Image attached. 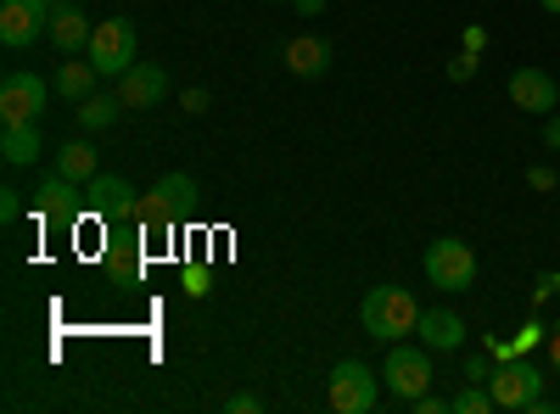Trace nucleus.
<instances>
[{
	"instance_id": "26",
	"label": "nucleus",
	"mask_w": 560,
	"mask_h": 414,
	"mask_svg": "<svg viewBox=\"0 0 560 414\" xmlns=\"http://www.w3.org/2000/svg\"><path fill=\"white\" fill-rule=\"evenodd\" d=\"M555 179H560V174H555L549 163H533V168H527V186H533V191H555Z\"/></svg>"
},
{
	"instance_id": "11",
	"label": "nucleus",
	"mask_w": 560,
	"mask_h": 414,
	"mask_svg": "<svg viewBox=\"0 0 560 414\" xmlns=\"http://www.w3.org/2000/svg\"><path fill=\"white\" fill-rule=\"evenodd\" d=\"M163 96H168V73H163L158 62H135V68L118 79V102H124V113L163 107Z\"/></svg>"
},
{
	"instance_id": "31",
	"label": "nucleus",
	"mask_w": 560,
	"mask_h": 414,
	"mask_svg": "<svg viewBox=\"0 0 560 414\" xmlns=\"http://www.w3.org/2000/svg\"><path fill=\"white\" fill-rule=\"evenodd\" d=\"M465 51H488V34L482 28H465Z\"/></svg>"
},
{
	"instance_id": "4",
	"label": "nucleus",
	"mask_w": 560,
	"mask_h": 414,
	"mask_svg": "<svg viewBox=\"0 0 560 414\" xmlns=\"http://www.w3.org/2000/svg\"><path fill=\"white\" fill-rule=\"evenodd\" d=\"M420 263H427V281L438 292H471L477 286V252H471V241H459V236H438Z\"/></svg>"
},
{
	"instance_id": "12",
	"label": "nucleus",
	"mask_w": 560,
	"mask_h": 414,
	"mask_svg": "<svg viewBox=\"0 0 560 414\" xmlns=\"http://www.w3.org/2000/svg\"><path fill=\"white\" fill-rule=\"evenodd\" d=\"M510 102H516L522 113H533V118H549L560 107V90L544 68H516L510 73Z\"/></svg>"
},
{
	"instance_id": "7",
	"label": "nucleus",
	"mask_w": 560,
	"mask_h": 414,
	"mask_svg": "<svg viewBox=\"0 0 560 414\" xmlns=\"http://www.w3.org/2000/svg\"><path fill=\"white\" fill-rule=\"evenodd\" d=\"M51 0H0V45L7 51H28L34 39L51 34Z\"/></svg>"
},
{
	"instance_id": "6",
	"label": "nucleus",
	"mask_w": 560,
	"mask_h": 414,
	"mask_svg": "<svg viewBox=\"0 0 560 414\" xmlns=\"http://www.w3.org/2000/svg\"><path fill=\"white\" fill-rule=\"evenodd\" d=\"M135 23L129 17H102L96 23V34H90V62H96V73L102 79H124L129 68H135Z\"/></svg>"
},
{
	"instance_id": "17",
	"label": "nucleus",
	"mask_w": 560,
	"mask_h": 414,
	"mask_svg": "<svg viewBox=\"0 0 560 414\" xmlns=\"http://www.w3.org/2000/svg\"><path fill=\"white\" fill-rule=\"evenodd\" d=\"M51 174H62V179H79V186H90V179L102 174V157H96V146H90V141H79V134H73V141L57 152Z\"/></svg>"
},
{
	"instance_id": "18",
	"label": "nucleus",
	"mask_w": 560,
	"mask_h": 414,
	"mask_svg": "<svg viewBox=\"0 0 560 414\" xmlns=\"http://www.w3.org/2000/svg\"><path fill=\"white\" fill-rule=\"evenodd\" d=\"M39 123H0V157H7L12 168H28L39 157Z\"/></svg>"
},
{
	"instance_id": "21",
	"label": "nucleus",
	"mask_w": 560,
	"mask_h": 414,
	"mask_svg": "<svg viewBox=\"0 0 560 414\" xmlns=\"http://www.w3.org/2000/svg\"><path fill=\"white\" fill-rule=\"evenodd\" d=\"M454 403V414H493L499 403H493V392H488V381H471L459 398H448Z\"/></svg>"
},
{
	"instance_id": "34",
	"label": "nucleus",
	"mask_w": 560,
	"mask_h": 414,
	"mask_svg": "<svg viewBox=\"0 0 560 414\" xmlns=\"http://www.w3.org/2000/svg\"><path fill=\"white\" fill-rule=\"evenodd\" d=\"M549 358H555V370H560V331L549 336Z\"/></svg>"
},
{
	"instance_id": "22",
	"label": "nucleus",
	"mask_w": 560,
	"mask_h": 414,
	"mask_svg": "<svg viewBox=\"0 0 560 414\" xmlns=\"http://www.w3.org/2000/svg\"><path fill=\"white\" fill-rule=\"evenodd\" d=\"M18 218H23V191L0 186V224H18Z\"/></svg>"
},
{
	"instance_id": "28",
	"label": "nucleus",
	"mask_w": 560,
	"mask_h": 414,
	"mask_svg": "<svg viewBox=\"0 0 560 414\" xmlns=\"http://www.w3.org/2000/svg\"><path fill=\"white\" fill-rule=\"evenodd\" d=\"M499 364H482V358H465V381H488Z\"/></svg>"
},
{
	"instance_id": "20",
	"label": "nucleus",
	"mask_w": 560,
	"mask_h": 414,
	"mask_svg": "<svg viewBox=\"0 0 560 414\" xmlns=\"http://www.w3.org/2000/svg\"><path fill=\"white\" fill-rule=\"evenodd\" d=\"M73 113H79V129L102 134V129H113V123H118L124 102H118V96H107V90H96V96H84V102H79Z\"/></svg>"
},
{
	"instance_id": "36",
	"label": "nucleus",
	"mask_w": 560,
	"mask_h": 414,
	"mask_svg": "<svg viewBox=\"0 0 560 414\" xmlns=\"http://www.w3.org/2000/svg\"><path fill=\"white\" fill-rule=\"evenodd\" d=\"M51 7H62V0H51Z\"/></svg>"
},
{
	"instance_id": "9",
	"label": "nucleus",
	"mask_w": 560,
	"mask_h": 414,
	"mask_svg": "<svg viewBox=\"0 0 560 414\" xmlns=\"http://www.w3.org/2000/svg\"><path fill=\"white\" fill-rule=\"evenodd\" d=\"M488 392H493L499 409L522 414V409H538V398H544V376L533 370V364H522V358H504L499 370L488 376Z\"/></svg>"
},
{
	"instance_id": "32",
	"label": "nucleus",
	"mask_w": 560,
	"mask_h": 414,
	"mask_svg": "<svg viewBox=\"0 0 560 414\" xmlns=\"http://www.w3.org/2000/svg\"><path fill=\"white\" fill-rule=\"evenodd\" d=\"M544 146H549V152H560V118H549V123H544Z\"/></svg>"
},
{
	"instance_id": "5",
	"label": "nucleus",
	"mask_w": 560,
	"mask_h": 414,
	"mask_svg": "<svg viewBox=\"0 0 560 414\" xmlns=\"http://www.w3.org/2000/svg\"><path fill=\"white\" fill-rule=\"evenodd\" d=\"M331 409L337 414H370L382 403V370H370L364 358H342L337 370H331Z\"/></svg>"
},
{
	"instance_id": "13",
	"label": "nucleus",
	"mask_w": 560,
	"mask_h": 414,
	"mask_svg": "<svg viewBox=\"0 0 560 414\" xmlns=\"http://www.w3.org/2000/svg\"><path fill=\"white\" fill-rule=\"evenodd\" d=\"M90 34H96V23L84 17V0H62V7L51 12V39L62 57H79V51H90Z\"/></svg>"
},
{
	"instance_id": "16",
	"label": "nucleus",
	"mask_w": 560,
	"mask_h": 414,
	"mask_svg": "<svg viewBox=\"0 0 560 414\" xmlns=\"http://www.w3.org/2000/svg\"><path fill=\"white\" fill-rule=\"evenodd\" d=\"M331 39H319V34H298L292 45H287V73H298V79H325L331 73Z\"/></svg>"
},
{
	"instance_id": "33",
	"label": "nucleus",
	"mask_w": 560,
	"mask_h": 414,
	"mask_svg": "<svg viewBox=\"0 0 560 414\" xmlns=\"http://www.w3.org/2000/svg\"><path fill=\"white\" fill-rule=\"evenodd\" d=\"M292 7H298V12H303V17H314V12H319V7H325V0H292Z\"/></svg>"
},
{
	"instance_id": "30",
	"label": "nucleus",
	"mask_w": 560,
	"mask_h": 414,
	"mask_svg": "<svg viewBox=\"0 0 560 414\" xmlns=\"http://www.w3.org/2000/svg\"><path fill=\"white\" fill-rule=\"evenodd\" d=\"M555 292H560V274L544 269V274H538V297H555Z\"/></svg>"
},
{
	"instance_id": "10",
	"label": "nucleus",
	"mask_w": 560,
	"mask_h": 414,
	"mask_svg": "<svg viewBox=\"0 0 560 414\" xmlns=\"http://www.w3.org/2000/svg\"><path fill=\"white\" fill-rule=\"evenodd\" d=\"M84 202H90V213L107 218V224H118V218H135V213H140V191L129 186L124 174H96V179L84 186Z\"/></svg>"
},
{
	"instance_id": "2",
	"label": "nucleus",
	"mask_w": 560,
	"mask_h": 414,
	"mask_svg": "<svg viewBox=\"0 0 560 414\" xmlns=\"http://www.w3.org/2000/svg\"><path fill=\"white\" fill-rule=\"evenodd\" d=\"M438 370H432V347L420 342V347H404L393 342L387 347V364H382V387L393 392V403H415L420 392H432Z\"/></svg>"
},
{
	"instance_id": "3",
	"label": "nucleus",
	"mask_w": 560,
	"mask_h": 414,
	"mask_svg": "<svg viewBox=\"0 0 560 414\" xmlns=\"http://www.w3.org/2000/svg\"><path fill=\"white\" fill-rule=\"evenodd\" d=\"M197 197H202V191H197L191 174H163L158 186L140 197V213H135V218H140V229H174V218L191 213Z\"/></svg>"
},
{
	"instance_id": "23",
	"label": "nucleus",
	"mask_w": 560,
	"mask_h": 414,
	"mask_svg": "<svg viewBox=\"0 0 560 414\" xmlns=\"http://www.w3.org/2000/svg\"><path fill=\"white\" fill-rule=\"evenodd\" d=\"M258 409H264L258 392H230V398H224V414H258Z\"/></svg>"
},
{
	"instance_id": "15",
	"label": "nucleus",
	"mask_w": 560,
	"mask_h": 414,
	"mask_svg": "<svg viewBox=\"0 0 560 414\" xmlns=\"http://www.w3.org/2000/svg\"><path fill=\"white\" fill-rule=\"evenodd\" d=\"M415 336L427 342L432 353H454V347H465V319H459L454 308H420Z\"/></svg>"
},
{
	"instance_id": "24",
	"label": "nucleus",
	"mask_w": 560,
	"mask_h": 414,
	"mask_svg": "<svg viewBox=\"0 0 560 414\" xmlns=\"http://www.w3.org/2000/svg\"><path fill=\"white\" fill-rule=\"evenodd\" d=\"M471 73H477V51H459V57H448V79H454V84H465Z\"/></svg>"
},
{
	"instance_id": "19",
	"label": "nucleus",
	"mask_w": 560,
	"mask_h": 414,
	"mask_svg": "<svg viewBox=\"0 0 560 414\" xmlns=\"http://www.w3.org/2000/svg\"><path fill=\"white\" fill-rule=\"evenodd\" d=\"M96 79H102V73H96V62H90V57H84V62L68 57V62L57 68V96H68V102L79 107L84 96H96Z\"/></svg>"
},
{
	"instance_id": "1",
	"label": "nucleus",
	"mask_w": 560,
	"mask_h": 414,
	"mask_svg": "<svg viewBox=\"0 0 560 414\" xmlns=\"http://www.w3.org/2000/svg\"><path fill=\"white\" fill-rule=\"evenodd\" d=\"M359 326H364V336H376V342H404V336H415V326H420V303L404 292V286H370L364 292V308H359Z\"/></svg>"
},
{
	"instance_id": "35",
	"label": "nucleus",
	"mask_w": 560,
	"mask_h": 414,
	"mask_svg": "<svg viewBox=\"0 0 560 414\" xmlns=\"http://www.w3.org/2000/svg\"><path fill=\"white\" fill-rule=\"evenodd\" d=\"M538 7H544V12H555V17H560V0H538Z\"/></svg>"
},
{
	"instance_id": "14",
	"label": "nucleus",
	"mask_w": 560,
	"mask_h": 414,
	"mask_svg": "<svg viewBox=\"0 0 560 414\" xmlns=\"http://www.w3.org/2000/svg\"><path fill=\"white\" fill-rule=\"evenodd\" d=\"M79 208H90L79 179L51 174V179H45V186L34 191V218H79Z\"/></svg>"
},
{
	"instance_id": "25",
	"label": "nucleus",
	"mask_w": 560,
	"mask_h": 414,
	"mask_svg": "<svg viewBox=\"0 0 560 414\" xmlns=\"http://www.w3.org/2000/svg\"><path fill=\"white\" fill-rule=\"evenodd\" d=\"M409 409H415V414H454V403H448V398H438V392H420Z\"/></svg>"
},
{
	"instance_id": "27",
	"label": "nucleus",
	"mask_w": 560,
	"mask_h": 414,
	"mask_svg": "<svg viewBox=\"0 0 560 414\" xmlns=\"http://www.w3.org/2000/svg\"><path fill=\"white\" fill-rule=\"evenodd\" d=\"M208 102H213V96H208L202 84H191V90H185V96H179V107L191 113V118H197V113H208Z\"/></svg>"
},
{
	"instance_id": "29",
	"label": "nucleus",
	"mask_w": 560,
	"mask_h": 414,
	"mask_svg": "<svg viewBox=\"0 0 560 414\" xmlns=\"http://www.w3.org/2000/svg\"><path fill=\"white\" fill-rule=\"evenodd\" d=\"M185 292L202 297V292H208V269H185Z\"/></svg>"
},
{
	"instance_id": "8",
	"label": "nucleus",
	"mask_w": 560,
	"mask_h": 414,
	"mask_svg": "<svg viewBox=\"0 0 560 414\" xmlns=\"http://www.w3.org/2000/svg\"><path fill=\"white\" fill-rule=\"evenodd\" d=\"M45 96H51V84L28 68H12L0 79V123H39L45 113Z\"/></svg>"
}]
</instances>
